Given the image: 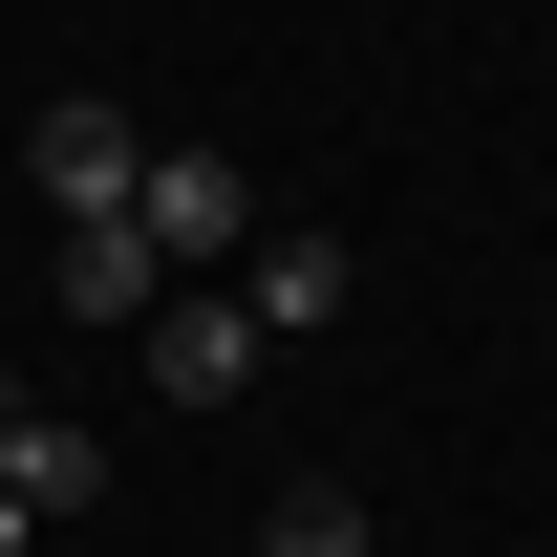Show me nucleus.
Listing matches in <instances>:
<instances>
[{"mask_svg": "<svg viewBox=\"0 0 557 557\" xmlns=\"http://www.w3.org/2000/svg\"><path fill=\"white\" fill-rule=\"evenodd\" d=\"M129 236H150V278H214V258H236V172H214V150H150V172H129Z\"/></svg>", "mask_w": 557, "mask_h": 557, "instance_id": "2", "label": "nucleus"}, {"mask_svg": "<svg viewBox=\"0 0 557 557\" xmlns=\"http://www.w3.org/2000/svg\"><path fill=\"white\" fill-rule=\"evenodd\" d=\"M258 300H236V278H172V300H150V386H172V408H236V386H258Z\"/></svg>", "mask_w": 557, "mask_h": 557, "instance_id": "1", "label": "nucleus"}, {"mask_svg": "<svg viewBox=\"0 0 557 557\" xmlns=\"http://www.w3.org/2000/svg\"><path fill=\"white\" fill-rule=\"evenodd\" d=\"M236 300H258V344H322V322L364 300V258H344V236H258V278H236Z\"/></svg>", "mask_w": 557, "mask_h": 557, "instance_id": "4", "label": "nucleus"}, {"mask_svg": "<svg viewBox=\"0 0 557 557\" xmlns=\"http://www.w3.org/2000/svg\"><path fill=\"white\" fill-rule=\"evenodd\" d=\"M86 493H108V450H86L65 408H0V515H44V536H65Z\"/></svg>", "mask_w": 557, "mask_h": 557, "instance_id": "5", "label": "nucleus"}, {"mask_svg": "<svg viewBox=\"0 0 557 557\" xmlns=\"http://www.w3.org/2000/svg\"><path fill=\"white\" fill-rule=\"evenodd\" d=\"M22 172H44V214H129V172H150V129H129V108H86V86H65V108L22 129Z\"/></svg>", "mask_w": 557, "mask_h": 557, "instance_id": "3", "label": "nucleus"}, {"mask_svg": "<svg viewBox=\"0 0 557 557\" xmlns=\"http://www.w3.org/2000/svg\"><path fill=\"white\" fill-rule=\"evenodd\" d=\"M258 557H364V493H344V472H278V515H258Z\"/></svg>", "mask_w": 557, "mask_h": 557, "instance_id": "7", "label": "nucleus"}, {"mask_svg": "<svg viewBox=\"0 0 557 557\" xmlns=\"http://www.w3.org/2000/svg\"><path fill=\"white\" fill-rule=\"evenodd\" d=\"M172 278H150V236L129 214H65V322H150Z\"/></svg>", "mask_w": 557, "mask_h": 557, "instance_id": "6", "label": "nucleus"}, {"mask_svg": "<svg viewBox=\"0 0 557 557\" xmlns=\"http://www.w3.org/2000/svg\"><path fill=\"white\" fill-rule=\"evenodd\" d=\"M0 557H44V515H0Z\"/></svg>", "mask_w": 557, "mask_h": 557, "instance_id": "8", "label": "nucleus"}]
</instances>
